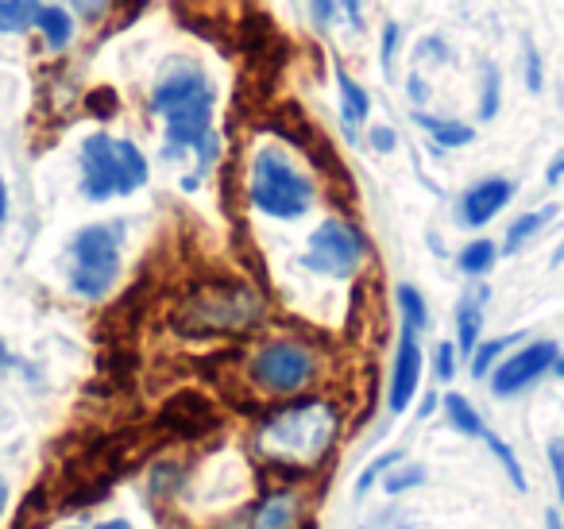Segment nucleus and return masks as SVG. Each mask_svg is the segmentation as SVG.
Returning a JSON list of instances; mask_svg holds the SVG:
<instances>
[{
  "mask_svg": "<svg viewBox=\"0 0 564 529\" xmlns=\"http://www.w3.org/2000/svg\"><path fill=\"white\" fill-rule=\"evenodd\" d=\"M213 109H217V86L209 82V74L189 58L166 63L151 89V112L163 120L166 151L197 155L202 171L213 163Z\"/></svg>",
  "mask_w": 564,
  "mask_h": 529,
  "instance_id": "obj_1",
  "label": "nucleus"
},
{
  "mask_svg": "<svg viewBox=\"0 0 564 529\" xmlns=\"http://www.w3.org/2000/svg\"><path fill=\"white\" fill-rule=\"evenodd\" d=\"M337 429L340 418L325 398H302V402L267 413L256 433V449L271 464L306 472V467H317L329 456Z\"/></svg>",
  "mask_w": 564,
  "mask_h": 529,
  "instance_id": "obj_2",
  "label": "nucleus"
},
{
  "mask_svg": "<svg viewBox=\"0 0 564 529\" xmlns=\"http://www.w3.org/2000/svg\"><path fill=\"white\" fill-rule=\"evenodd\" d=\"M82 194L89 202H109V197H128L135 190L148 186V155L135 148L132 140H117V136H89L82 143Z\"/></svg>",
  "mask_w": 564,
  "mask_h": 529,
  "instance_id": "obj_3",
  "label": "nucleus"
},
{
  "mask_svg": "<svg viewBox=\"0 0 564 529\" xmlns=\"http://www.w3.org/2000/svg\"><path fill=\"white\" fill-rule=\"evenodd\" d=\"M248 197L259 213L274 220H299L314 205V182L286 159L279 148H259L251 159Z\"/></svg>",
  "mask_w": 564,
  "mask_h": 529,
  "instance_id": "obj_4",
  "label": "nucleus"
},
{
  "mask_svg": "<svg viewBox=\"0 0 564 529\" xmlns=\"http://www.w3.org/2000/svg\"><path fill=\"white\" fill-rule=\"evenodd\" d=\"M120 248H124V233L120 225H86L74 233L66 244V271H70V290L89 302L105 298L112 282L120 279Z\"/></svg>",
  "mask_w": 564,
  "mask_h": 529,
  "instance_id": "obj_5",
  "label": "nucleus"
},
{
  "mask_svg": "<svg viewBox=\"0 0 564 529\" xmlns=\"http://www.w3.org/2000/svg\"><path fill=\"white\" fill-rule=\"evenodd\" d=\"M263 317V302L251 287L240 282H225V287H213L194 294L182 305L178 325L186 333H243V328L259 325Z\"/></svg>",
  "mask_w": 564,
  "mask_h": 529,
  "instance_id": "obj_6",
  "label": "nucleus"
},
{
  "mask_svg": "<svg viewBox=\"0 0 564 529\" xmlns=\"http://www.w3.org/2000/svg\"><path fill=\"white\" fill-rule=\"evenodd\" d=\"M317 371V359L306 344L299 341H274L259 348L248 364V375L267 395H299Z\"/></svg>",
  "mask_w": 564,
  "mask_h": 529,
  "instance_id": "obj_7",
  "label": "nucleus"
},
{
  "mask_svg": "<svg viewBox=\"0 0 564 529\" xmlns=\"http://www.w3.org/2000/svg\"><path fill=\"white\" fill-rule=\"evenodd\" d=\"M364 256H368V240H364L360 228L333 217L310 236V248L302 263L317 274H329V279H348L364 263Z\"/></svg>",
  "mask_w": 564,
  "mask_h": 529,
  "instance_id": "obj_8",
  "label": "nucleus"
},
{
  "mask_svg": "<svg viewBox=\"0 0 564 529\" xmlns=\"http://www.w3.org/2000/svg\"><path fill=\"white\" fill-rule=\"evenodd\" d=\"M556 356H561V348H556L553 341H533V344H525V348H518L514 356H507L499 367H495L491 390L499 398H514L518 390H525L530 382H538L545 371H553Z\"/></svg>",
  "mask_w": 564,
  "mask_h": 529,
  "instance_id": "obj_9",
  "label": "nucleus"
},
{
  "mask_svg": "<svg viewBox=\"0 0 564 529\" xmlns=\"http://www.w3.org/2000/svg\"><path fill=\"white\" fill-rule=\"evenodd\" d=\"M422 382V348H417V328L402 325L399 352H394V371H391V410L402 413L410 410Z\"/></svg>",
  "mask_w": 564,
  "mask_h": 529,
  "instance_id": "obj_10",
  "label": "nucleus"
},
{
  "mask_svg": "<svg viewBox=\"0 0 564 529\" xmlns=\"http://www.w3.org/2000/svg\"><path fill=\"white\" fill-rule=\"evenodd\" d=\"M514 197V182L510 179H484L460 197V220L468 228H484L487 220L499 217V209H507V202Z\"/></svg>",
  "mask_w": 564,
  "mask_h": 529,
  "instance_id": "obj_11",
  "label": "nucleus"
},
{
  "mask_svg": "<svg viewBox=\"0 0 564 529\" xmlns=\"http://www.w3.org/2000/svg\"><path fill=\"white\" fill-rule=\"evenodd\" d=\"M299 518H302L299 495H294V490H271V495L259 498V503L228 529H294Z\"/></svg>",
  "mask_w": 564,
  "mask_h": 529,
  "instance_id": "obj_12",
  "label": "nucleus"
},
{
  "mask_svg": "<svg viewBox=\"0 0 564 529\" xmlns=\"http://www.w3.org/2000/svg\"><path fill=\"white\" fill-rule=\"evenodd\" d=\"M487 298V290H479L476 298H464L460 310H456V352L460 356H471L479 344V328H484V310L479 302Z\"/></svg>",
  "mask_w": 564,
  "mask_h": 529,
  "instance_id": "obj_13",
  "label": "nucleus"
},
{
  "mask_svg": "<svg viewBox=\"0 0 564 529\" xmlns=\"http://www.w3.org/2000/svg\"><path fill=\"white\" fill-rule=\"evenodd\" d=\"M35 32L47 40L51 51H66L74 43V17L63 4H43L40 20H35Z\"/></svg>",
  "mask_w": 564,
  "mask_h": 529,
  "instance_id": "obj_14",
  "label": "nucleus"
},
{
  "mask_svg": "<svg viewBox=\"0 0 564 529\" xmlns=\"http://www.w3.org/2000/svg\"><path fill=\"white\" fill-rule=\"evenodd\" d=\"M337 86H340V117H345L348 128H360L364 120H368V112H371L368 89H364L356 78H348L345 71L337 74Z\"/></svg>",
  "mask_w": 564,
  "mask_h": 529,
  "instance_id": "obj_15",
  "label": "nucleus"
},
{
  "mask_svg": "<svg viewBox=\"0 0 564 529\" xmlns=\"http://www.w3.org/2000/svg\"><path fill=\"white\" fill-rule=\"evenodd\" d=\"M417 125H422L425 132L437 140V148H468V143L476 140V132H471L468 125H460V120H448V117H430V112H417Z\"/></svg>",
  "mask_w": 564,
  "mask_h": 529,
  "instance_id": "obj_16",
  "label": "nucleus"
},
{
  "mask_svg": "<svg viewBox=\"0 0 564 529\" xmlns=\"http://www.w3.org/2000/svg\"><path fill=\"white\" fill-rule=\"evenodd\" d=\"M40 12H43L40 0H0V32L9 35L28 32V28H35Z\"/></svg>",
  "mask_w": 564,
  "mask_h": 529,
  "instance_id": "obj_17",
  "label": "nucleus"
},
{
  "mask_svg": "<svg viewBox=\"0 0 564 529\" xmlns=\"http://www.w3.org/2000/svg\"><path fill=\"white\" fill-rule=\"evenodd\" d=\"M553 213H556V205H541V209H533V213H522V217L507 228V244H502V251H518L525 240H533V236L553 220Z\"/></svg>",
  "mask_w": 564,
  "mask_h": 529,
  "instance_id": "obj_18",
  "label": "nucleus"
},
{
  "mask_svg": "<svg viewBox=\"0 0 564 529\" xmlns=\"http://www.w3.org/2000/svg\"><path fill=\"white\" fill-rule=\"evenodd\" d=\"M310 17L317 28H329L337 17H345L352 28H360V0H310Z\"/></svg>",
  "mask_w": 564,
  "mask_h": 529,
  "instance_id": "obj_19",
  "label": "nucleus"
},
{
  "mask_svg": "<svg viewBox=\"0 0 564 529\" xmlns=\"http://www.w3.org/2000/svg\"><path fill=\"white\" fill-rule=\"evenodd\" d=\"M445 413L453 421V429H460L464 436H484V418L464 395H445Z\"/></svg>",
  "mask_w": 564,
  "mask_h": 529,
  "instance_id": "obj_20",
  "label": "nucleus"
},
{
  "mask_svg": "<svg viewBox=\"0 0 564 529\" xmlns=\"http://www.w3.org/2000/svg\"><path fill=\"white\" fill-rule=\"evenodd\" d=\"M499 259V248L491 240H471L468 248L460 251V271L464 274H487Z\"/></svg>",
  "mask_w": 564,
  "mask_h": 529,
  "instance_id": "obj_21",
  "label": "nucleus"
},
{
  "mask_svg": "<svg viewBox=\"0 0 564 529\" xmlns=\"http://www.w3.org/2000/svg\"><path fill=\"white\" fill-rule=\"evenodd\" d=\"M514 341H518V336H499V341L476 344V352H471V375H476V379H484V375L495 367V359H499Z\"/></svg>",
  "mask_w": 564,
  "mask_h": 529,
  "instance_id": "obj_22",
  "label": "nucleus"
},
{
  "mask_svg": "<svg viewBox=\"0 0 564 529\" xmlns=\"http://www.w3.org/2000/svg\"><path fill=\"white\" fill-rule=\"evenodd\" d=\"M399 310L410 328H425V321H430V310H425V298L417 287H399Z\"/></svg>",
  "mask_w": 564,
  "mask_h": 529,
  "instance_id": "obj_23",
  "label": "nucleus"
},
{
  "mask_svg": "<svg viewBox=\"0 0 564 529\" xmlns=\"http://www.w3.org/2000/svg\"><path fill=\"white\" fill-rule=\"evenodd\" d=\"M499 97H502L499 66L484 63V101H479V117H484V120H495V112H499Z\"/></svg>",
  "mask_w": 564,
  "mask_h": 529,
  "instance_id": "obj_24",
  "label": "nucleus"
},
{
  "mask_svg": "<svg viewBox=\"0 0 564 529\" xmlns=\"http://www.w3.org/2000/svg\"><path fill=\"white\" fill-rule=\"evenodd\" d=\"M484 441H487V449L495 452V460H499V464L507 467L510 483H514L518 490H525V475H522V467H518V460H514V452H510V444H507V441H499L495 433H487V429H484Z\"/></svg>",
  "mask_w": 564,
  "mask_h": 529,
  "instance_id": "obj_25",
  "label": "nucleus"
},
{
  "mask_svg": "<svg viewBox=\"0 0 564 529\" xmlns=\"http://www.w3.org/2000/svg\"><path fill=\"white\" fill-rule=\"evenodd\" d=\"M525 86L538 94L541 86H545V71H541V55H538V47H533L530 40H525Z\"/></svg>",
  "mask_w": 564,
  "mask_h": 529,
  "instance_id": "obj_26",
  "label": "nucleus"
},
{
  "mask_svg": "<svg viewBox=\"0 0 564 529\" xmlns=\"http://www.w3.org/2000/svg\"><path fill=\"white\" fill-rule=\"evenodd\" d=\"M394 460H402V452H387V456H379L376 464H368L364 467V475H360V483H356V495H364V490L371 487V483H376V475H383L387 467L394 464Z\"/></svg>",
  "mask_w": 564,
  "mask_h": 529,
  "instance_id": "obj_27",
  "label": "nucleus"
},
{
  "mask_svg": "<svg viewBox=\"0 0 564 529\" xmlns=\"http://www.w3.org/2000/svg\"><path fill=\"white\" fill-rule=\"evenodd\" d=\"M425 479V467H406V472H394V475H387V483L383 487L391 490V495H399V490H406V487H417V483Z\"/></svg>",
  "mask_w": 564,
  "mask_h": 529,
  "instance_id": "obj_28",
  "label": "nucleus"
},
{
  "mask_svg": "<svg viewBox=\"0 0 564 529\" xmlns=\"http://www.w3.org/2000/svg\"><path fill=\"white\" fill-rule=\"evenodd\" d=\"M549 467H553L556 495H561V506H564V441H549Z\"/></svg>",
  "mask_w": 564,
  "mask_h": 529,
  "instance_id": "obj_29",
  "label": "nucleus"
},
{
  "mask_svg": "<svg viewBox=\"0 0 564 529\" xmlns=\"http://www.w3.org/2000/svg\"><path fill=\"white\" fill-rule=\"evenodd\" d=\"M456 375V344H437V379L448 382Z\"/></svg>",
  "mask_w": 564,
  "mask_h": 529,
  "instance_id": "obj_30",
  "label": "nucleus"
},
{
  "mask_svg": "<svg viewBox=\"0 0 564 529\" xmlns=\"http://www.w3.org/2000/svg\"><path fill=\"white\" fill-rule=\"evenodd\" d=\"M394 47H399V24H387L383 28V74H391V66H394Z\"/></svg>",
  "mask_w": 564,
  "mask_h": 529,
  "instance_id": "obj_31",
  "label": "nucleus"
},
{
  "mask_svg": "<svg viewBox=\"0 0 564 529\" xmlns=\"http://www.w3.org/2000/svg\"><path fill=\"white\" fill-rule=\"evenodd\" d=\"M394 143H399L394 128H387V125H376V128H371V148H376V151H394Z\"/></svg>",
  "mask_w": 564,
  "mask_h": 529,
  "instance_id": "obj_32",
  "label": "nucleus"
},
{
  "mask_svg": "<svg viewBox=\"0 0 564 529\" xmlns=\"http://www.w3.org/2000/svg\"><path fill=\"white\" fill-rule=\"evenodd\" d=\"M70 4H74V12L86 20H97L105 9H109V0H70Z\"/></svg>",
  "mask_w": 564,
  "mask_h": 529,
  "instance_id": "obj_33",
  "label": "nucleus"
},
{
  "mask_svg": "<svg viewBox=\"0 0 564 529\" xmlns=\"http://www.w3.org/2000/svg\"><path fill=\"white\" fill-rule=\"evenodd\" d=\"M561 179H564V148L556 151L553 163H549V171H545V182H549V186H556Z\"/></svg>",
  "mask_w": 564,
  "mask_h": 529,
  "instance_id": "obj_34",
  "label": "nucleus"
},
{
  "mask_svg": "<svg viewBox=\"0 0 564 529\" xmlns=\"http://www.w3.org/2000/svg\"><path fill=\"white\" fill-rule=\"evenodd\" d=\"M410 97H414L417 105H422L425 97H430V94H425V86H422V78H410Z\"/></svg>",
  "mask_w": 564,
  "mask_h": 529,
  "instance_id": "obj_35",
  "label": "nucleus"
},
{
  "mask_svg": "<svg viewBox=\"0 0 564 529\" xmlns=\"http://www.w3.org/2000/svg\"><path fill=\"white\" fill-rule=\"evenodd\" d=\"M4 217H9V186L0 179V225H4Z\"/></svg>",
  "mask_w": 564,
  "mask_h": 529,
  "instance_id": "obj_36",
  "label": "nucleus"
},
{
  "mask_svg": "<svg viewBox=\"0 0 564 529\" xmlns=\"http://www.w3.org/2000/svg\"><path fill=\"white\" fill-rule=\"evenodd\" d=\"M545 529H561V514H556V510H549V518H545Z\"/></svg>",
  "mask_w": 564,
  "mask_h": 529,
  "instance_id": "obj_37",
  "label": "nucleus"
},
{
  "mask_svg": "<svg viewBox=\"0 0 564 529\" xmlns=\"http://www.w3.org/2000/svg\"><path fill=\"white\" fill-rule=\"evenodd\" d=\"M97 529H132L128 521H105V526H97Z\"/></svg>",
  "mask_w": 564,
  "mask_h": 529,
  "instance_id": "obj_38",
  "label": "nucleus"
},
{
  "mask_svg": "<svg viewBox=\"0 0 564 529\" xmlns=\"http://www.w3.org/2000/svg\"><path fill=\"white\" fill-rule=\"evenodd\" d=\"M4 503H9V487H4V479H0V514H4Z\"/></svg>",
  "mask_w": 564,
  "mask_h": 529,
  "instance_id": "obj_39",
  "label": "nucleus"
},
{
  "mask_svg": "<svg viewBox=\"0 0 564 529\" xmlns=\"http://www.w3.org/2000/svg\"><path fill=\"white\" fill-rule=\"evenodd\" d=\"M553 371H556V375H561V379H564V356H556V364H553Z\"/></svg>",
  "mask_w": 564,
  "mask_h": 529,
  "instance_id": "obj_40",
  "label": "nucleus"
},
{
  "mask_svg": "<svg viewBox=\"0 0 564 529\" xmlns=\"http://www.w3.org/2000/svg\"><path fill=\"white\" fill-rule=\"evenodd\" d=\"M0 367H4V341H0Z\"/></svg>",
  "mask_w": 564,
  "mask_h": 529,
  "instance_id": "obj_41",
  "label": "nucleus"
}]
</instances>
